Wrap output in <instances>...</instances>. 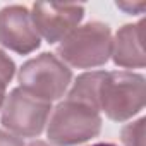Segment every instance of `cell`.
I'll use <instances>...</instances> for the list:
<instances>
[{"label": "cell", "instance_id": "5", "mask_svg": "<svg viewBox=\"0 0 146 146\" xmlns=\"http://www.w3.org/2000/svg\"><path fill=\"white\" fill-rule=\"evenodd\" d=\"M52 112V103L38 100L21 88L11 91L2 108V125L11 134L36 137L43 132Z\"/></svg>", "mask_w": 146, "mask_h": 146}, {"label": "cell", "instance_id": "9", "mask_svg": "<svg viewBox=\"0 0 146 146\" xmlns=\"http://www.w3.org/2000/svg\"><path fill=\"white\" fill-rule=\"evenodd\" d=\"M16 74V64L12 58H9V55H5L0 50V110L5 102V90L9 86V83L12 81Z\"/></svg>", "mask_w": 146, "mask_h": 146}, {"label": "cell", "instance_id": "8", "mask_svg": "<svg viewBox=\"0 0 146 146\" xmlns=\"http://www.w3.org/2000/svg\"><path fill=\"white\" fill-rule=\"evenodd\" d=\"M144 19L122 26L112 40V57L119 67L141 69L146 65L144 55Z\"/></svg>", "mask_w": 146, "mask_h": 146}, {"label": "cell", "instance_id": "10", "mask_svg": "<svg viewBox=\"0 0 146 146\" xmlns=\"http://www.w3.org/2000/svg\"><path fill=\"white\" fill-rule=\"evenodd\" d=\"M144 122L146 119H139L122 129V143L125 146H144Z\"/></svg>", "mask_w": 146, "mask_h": 146}, {"label": "cell", "instance_id": "7", "mask_svg": "<svg viewBox=\"0 0 146 146\" xmlns=\"http://www.w3.org/2000/svg\"><path fill=\"white\" fill-rule=\"evenodd\" d=\"M40 43L31 12L24 5H7L0 9V45L16 53L28 55L35 52Z\"/></svg>", "mask_w": 146, "mask_h": 146}, {"label": "cell", "instance_id": "11", "mask_svg": "<svg viewBox=\"0 0 146 146\" xmlns=\"http://www.w3.org/2000/svg\"><path fill=\"white\" fill-rule=\"evenodd\" d=\"M0 146H24V143L17 136L0 129Z\"/></svg>", "mask_w": 146, "mask_h": 146}, {"label": "cell", "instance_id": "6", "mask_svg": "<svg viewBox=\"0 0 146 146\" xmlns=\"http://www.w3.org/2000/svg\"><path fill=\"white\" fill-rule=\"evenodd\" d=\"M84 16V7L78 4H46L36 2L31 9V21L40 36L48 43L62 41L74 31Z\"/></svg>", "mask_w": 146, "mask_h": 146}, {"label": "cell", "instance_id": "12", "mask_svg": "<svg viewBox=\"0 0 146 146\" xmlns=\"http://www.w3.org/2000/svg\"><path fill=\"white\" fill-rule=\"evenodd\" d=\"M28 146H50L48 143H45V141H40V139H36V141H31Z\"/></svg>", "mask_w": 146, "mask_h": 146}, {"label": "cell", "instance_id": "13", "mask_svg": "<svg viewBox=\"0 0 146 146\" xmlns=\"http://www.w3.org/2000/svg\"><path fill=\"white\" fill-rule=\"evenodd\" d=\"M91 146H115L112 143H98V144H91Z\"/></svg>", "mask_w": 146, "mask_h": 146}, {"label": "cell", "instance_id": "2", "mask_svg": "<svg viewBox=\"0 0 146 146\" xmlns=\"http://www.w3.org/2000/svg\"><path fill=\"white\" fill-rule=\"evenodd\" d=\"M100 110L79 98L67 96L52 112L48 122V139L55 146H74L100 134Z\"/></svg>", "mask_w": 146, "mask_h": 146}, {"label": "cell", "instance_id": "4", "mask_svg": "<svg viewBox=\"0 0 146 146\" xmlns=\"http://www.w3.org/2000/svg\"><path fill=\"white\" fill-rule=\"evenodd\" d=\"M17 81L21 84L19 88L31 96L52 103L67 91L72 81V72L57 55L41 53L23 64Z\"/></svg>", "mask_w": 146, "mask_h": 146}, {"label": "cell", "instance_id": "3", "mask_svg": "<svg viewBox=\"0 0 146 146\" xmlns=\"http://www.w3.org/2000/svg\"><path fill=\"white\" fill-rule=\"evenodd\" d=\"M57 53L62 62L78 69L103 65L112 55V31L98 21L79 26L58 43Z\"/></svg>", "mask_w": 146, "mask_h": 146}, {"label": "cell", "instance_id": "1", "mask_svg": "<svg viewBox=\"0 0 146 146\" xmlns=\"http://www.w3.org/2000/svg\"><path fill=\"white\" fill-rule=\"evenodd\" d=\"M100 110L115 122H124L139 113L146 102V81L129 70L103 72L96 90Z\"/></svg>", "mask_w": 146, "mask_h": 146}]
</instances>
